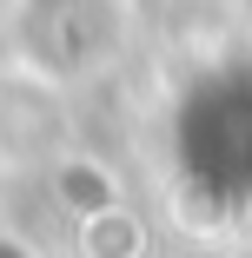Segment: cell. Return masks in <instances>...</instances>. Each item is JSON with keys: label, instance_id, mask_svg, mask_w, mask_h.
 <instances>
[{"label": "cell", "instance_id": "obj_1", "mask_svg": "<svg viewBox=\"0 0 252 258\" xmlns=\"http://www.w3.org/2000/svg\"><path fill=\"white\" fill-rule=\"evenodd\" d=\"M133 33L126 0H14V53L54 86L93 80Z\"/></svg>", "mask_w": 252, "mask_h": 258}, {"label": "cell", "instance_id": "obj_2", "mask_svg": "<svg viewBox=\"0 0 252 258\" xmlns=\"http://www.w3.org/2000/svg\"><path fill=\"white\" fill-rule=\"evenodd\" d=\"M0 258H40L27 238H14V232H0Z\"/></svg>", "mask_w": 252, "mask_h": 258}]
</instances>
